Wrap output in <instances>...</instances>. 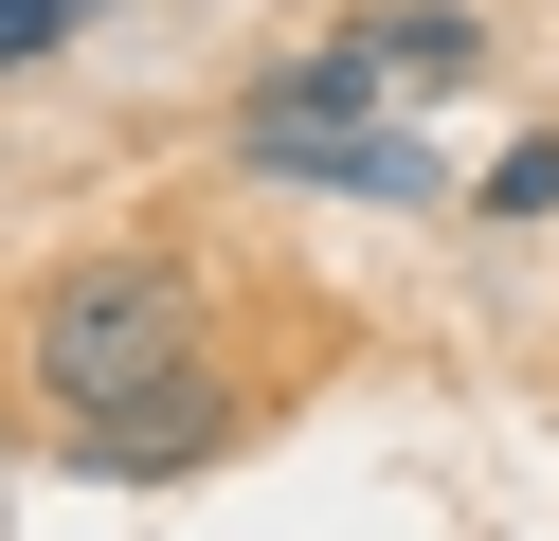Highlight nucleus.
Returning a JSON list of instances; mask_svg holds the SVG:
<instances>
[{
  "label": "nucleus",
  "instance_id": "nucleus-1",
  "mask_svg": "<svg viewBox=\"0 0 559 541\" xmlns=\"http://www.w3.org/2000/svg\"><path fill=\"white\" fill-rule=\"evenodd\" d=\"M19 361H37L55 451L109 469V487H163V469H199L235 433V379H217V325H199L181 252H91V271H55Z\"/></svg>",
  "mask_w": 559,
  "mask_h": 541
},
{
  "label": "nucleus",
  "instance_id": "nucleus-2",
  "mask_svg": "<svg viewBox=\"0 0 559 541\" xmlns=\"http://www.w3.org/2000/svg\"><path fill=\"white\" fill-rule=\"evenodd\" d=\"M361 55L397 72V91H469V55H487V36L451 19V0H379V19H361Z\"/></svg>",
  "mask_w": 559,
  "mask_h": 541
},
{
  "label": "nucleus",
  "instance_id": "nucleus-3",
  "mask_svg": "<svg viewBox=\"0 0 559 541\" xmlns=\"http://www.w3.org/2000/svg\"><path fill=\"white\" fill-rule=\"evenodd\" d=\"M469 216H506V235H523V216H559V127H523L506 163L469 180Z\"/></svg>",
  "mask_w": 559,
  "mask_h": 541
},
{
  "label": "nucleus",
  "instance_id": "nucleus-4",
  "mask_svg": "<svg viewBox=\"0 0 559 541\" xmlns=\"http://www.w3.org/2000/svg\"><path fill=\"white\" fill-rule=\"evenodd\" d=\"M91 19H109V0H0V72H37V55H73Z\"/></svg>",
  "mask_w": 559,
  "mask_h": 541
}]
</instances>
